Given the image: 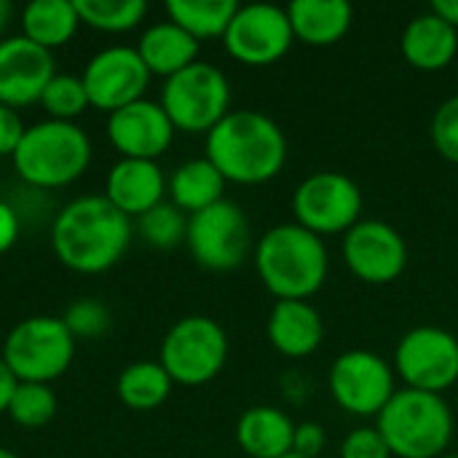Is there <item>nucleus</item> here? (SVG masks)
I'll return each instance as SVG.
<instances>
[{
    "mask_svg": "<svg viewBox=\"0 0 458 458\" xmlns=\"http://www.w3.org/2000/svg\"><path fill=\"white\" fill-rule=\"evenodd\" d=\"M362 191L344 172H314L293 193L295 223L317 236H344L362 220Z\"/></svg>",
    "mask_w": 458,
    "mask_h": 458,
    "instance_id": "nucleus-9",
    "label": "nucleus"
},
{
    "mask_svg": "<svg viewBox=\"0 0 458 458\" xmlns=\"http://www.w3.org/2000/svg\"><path fill=\"white\" fill-rule=\"evenodd\" d=\"M81 24L75 0H32L21 8V35L43 48L64 46Z\"/></svg>",
    "mask_w": 458,
    "mask_h": 458,
    "instance_id": "nucleus-25",
    "label": "nucleus"
},
{
    "mask_svg": "<svg viewBox=\"0 0 458 458\" xmlns=\"http://www.w3.org/2000/svg\"><path fill=\"white\" fill-rule=\"evenodd\" d=\"M54 75V56L48 48L24 35L0 43V105L16 110L40 102V94Z\"/></svg>",
    "mask_w": 458,
    "mask_h": 458,
    "instance_id": "nucleus-17",
    "label": "nucleus"
},
{
    "mask_svg": "<svg viewBox=\"0 0 458 458\" xmlns=\"http://www.w3.org/2000/svg\"><path fill=\"white\" fill-rule=\"evenodd\" d=\"M287 153L282 126L258 110H231L207 134V158L225 182L236 185H263L279 177Z\"/></svg>",
    "mask_w": 458,
    "mask_h": 458,
    "instance_id": "nucleus-1",
    "label": "nucleus"
},
{
    "mask_svg": "<svg viewBox=\"0 0 458 458\" xmlns=\"http://www.w3.org/2000/svg\"><path fill=\"white\" fill-rule=\"evenodd\" d=\"M174 131L177 129L161 102L145 97L110 113L107 118V137L123 158L156 161L161 153L169 150Z\"/></svg>",
    "mask_w": 458,
    "mask_h": 458,
    "instance_id": "nucleus-16",
    "label": "nucleus"
},
{
    "mask_svg": "<svg viewBox=\"0 0 458 458\" xmlns=\"http://www.w3.org/2000/svg\"><path fill=\"white\" fill-rule=\"evenodd\" d=\"M392 368L405 389L443 394L458 384V338L451 330L419 325L400 338Z\"/></svg>",
    "mask_w": 458,
    "mask_h": 458,
    "instance_id": "nucleus-10",
    "label": "nucleus"
},
{
    "mask_svg": "<svg viewBox=\"0 0 458 458\" xmlns=\"http://www.w3.org/2000/svg\"><path fill=\"white\" fill-rule=\"evenodd\" d=\"M72 354L75 338L59 317H30L3 344V362L19 384H48L59 378L70 368Z\"/></svg>",
    "mask_w": 458,
    "mask_h": 458,
    "instance_id": "nucleus-7",
    "label": "nucleus"
},
{
    "mask_svg": "<svg viewBox=\"0 0 458 458\" xmlns=\"http://www.w3.org/2000/svg\"><path fill=\"white\" fill-rule=\"evenodd\" d=\"M21 137H24L21 115L13 107L0 105V156H13Z\"/></svg>",
    "mask_w": 458,
    "mask_h": 458,
    "instance_id": "nucleus-36",
    "label": "nucleus"
},
{
    "mask_svg": "<svg viewBox=\"0 0 458 458\" xmlns=\"http://www.w3.org/2000/svg\"><path fill=\"white\" fill-rule=\"evenodd\" d=\"M137 228L142 233V239L158 250H172L180 242H185L188 233V217L182 209H177L174 204H158L150 212H145L142 217H137Z\"/></svg>",
    "mask_w": 458,
    "mask_h": 458,
    "instance_id": "nucleus-30",
    "label": "nucleus"
},
{
    "mask_svg": "<svg viewBox=\"0 0 458 458\" xmlns=\"http://www.w3.org/2000/svg\"><path fill=\"white\" fill-rule=\"evenodd\" d=\"M131 242V220L105 196L70 201L51 225L56 258L81 274H99L115 266Z\"/></svg>",
    "mask_w": 458,
    "mask_h": 458,
    "instance_id": "nucleus-2",
    "label": "nucleus"
},
{
    "mask_svg": "<svg viewBox=\"0 0 458 458\" xmlns=\"http://www.w3.org/2000/svg\"><path fill=\"white\" fill-rule=\"evenodd\" d=\"M16 386H19L16 376L11 373V368H8V365L3 362V357H0V413H8V403H11Z\"/></svg>",
    "mask_w": 458,
    "mask_h": 458,
    "instance_id": "nucleus-38",
    "label": "nucleus"
},
{
    "mask_svg": "<svg viewBox=\"0 0 458 458\" xmlns=\"http://www.w3.org/2000/svg\"><path fill=\"white\" fill-rule=\"evenodd\" d=\"M341 255L346 268L365 284H392L408 266V244L403 233L384 220H360L344 233Z\"/></svg>",
    "mask_w": 458,
    "mask_h": 458,
    "instance_id": "nucleus-14",
    "label": "nucleus"
},
{
    "mask_svg": "<svg viewBox=\"0 0 458 458\" xmlns=\"http://www.w3.org/2000/svg\"><path fill=\"white\" fill-rule=\"evenodd\" d=\"M266 333L271 346L287 360L311 357L325 338V322L309 301H276Z\"/></svg>",
    "mask_w": 458,
    "mask_h": 458,
    "instance_id": "nucleus-19",
    "label": "nucleus"
},
{
    "mask_svg": "<svg viewBox=\"0 0 458 458\" xmlns=\"http://www.w3.org/2000/svg\"><path fill=\"white\" fill-rule=\"evenodd\" d=\"M54 413L56 394L46 384H19L8 403V416L24 429H40L54 419Z\"/></svg>",
    "mask_w": 458,
    "mask_h": 458,
    "instance_id": "nucleus-29",
    "label": "nucleus"
},
{
    "mask_svg": "<svg viewBox=\"0 0 458 458\" xmlns=\"http://www.w3.org/2000/svg\"><path fill=\"white\" fill-rule=\"evenodd\" d=\"M19 231H21V217H19L16 207L0 199V255L16 244Z\"/></svg>",
    "mask_w": 458,
    "mask_h": 458,
    "instance_id": "nucleus-37",
    "label": "nucleus"
},
{
    "mask_svg": "<svg viewBox=\"0 0 458 458\" xmlns=\"http://www.w3.org/2000/svg\"><path fill=\"white\" fill-rule=\"evenodd\" d=\"M166 185L169 182L156 161L121 158L107 174L105 199L126 217H142L164 201Z\"/></svg>",
    "mask_w": 458,
    "mask_h": 458,
    "instance_id": "nucleus-18",
    "label": "nucleus"
},
{
    "mask_svg": "<svg viewBox=\"0 0 458 458\" xmlns=\"http://www.w3.org/2000/svg\"><path fill=\"white\" fill-rule=\"evenodd\" d=\"M295 40L314 48L335 46L354 21V8L346 0H295L287 5Z\"/></svg>",
    "mask_w": 458,
    "mask_h": 458,
    "instance_id": "nucleus-22",
    "label": "nucleus"
},
{
    "mask_svg": "<svg viewBox=\"0 0 458 458\" xmlns=\"http://www.w3.org/2000/svg\"><path fill=\"white\" fill-rule=\"evenodd\" d=\"M295 43L293 24L287 8L274 3H250L239 5L233 13L223 46L225 51L250 67H268L276 64Z\"/></svg>",
    "mask_w": 458,
    "mask_h": 458,
    "instance_id": "nucleus-13",
    "label": "nucleus"
},
{
    "mask_svg": "<svg viewBox=\"0 0 458 458\" xmlns=\"http://www.w3.org/2000/svg\"><path fill=\"white\" fill-rule=\"evenodd\" d=\"M327 386L335 405L357 419H378L397 392L394 368L368 349L344 352L330 365Z\"/></svg>",
    "mask_w": 458,
    "mask_h": 458,
    "instance_id": "nucleus-12",
    "label": "nucleus"
},
{
    "mask_svg": "<svg viewBox=\"0 0 458 458\" xmlns=\"http://www.w3.org/2000/svg\"><path fill=\"white\" fill-rule=\"evenodd\" d=\"M75 8L83 24L105 32L134 30L148 13L145 0H75Z\"/></svg>",
    "mask_w": 458,
    "mask_h": 458,
    "instance_id": "nucleus-28",
    "label": "nucleus"
},
{
    "mask_svg": "<svg viewBox=\"0 0 458 458\" xmlns=\"http://www.w3.org/2000/svg\"><path fill=\"white\" fill-rule=\"evenodd\" d=\"M185 244L199 266L209 271H233L250 258L252 231L242 207L223 199L188 217Z\"/></svg>",
    "mask_w": 458,
    "mask_h": 458,
    "instance_id": "nucleus-11",
    "label": "nucleus"
},
{
    "mask_svg": "<svg viewBox=\"0 0 458 458\" xmlns=\"http://www.w3.org/2000/svg\"><path fill=\"white\" fill-rule=\"evenodd\" d=\"M295 421L274 405H255L236 424V443L250 458H282L293 454Z\"/></svg>",
    "mask_w": 458,
    "mask_h": 458,
    "instance_id": "nucleus-21",
    "label": "nucleus"
},
{
    "mask_svg": "<svg viewBox=\"0 0 458 458\" xmlns=\"http://www.w3.org/2000/svg\"><path fill=\"white\" fill-rule=\"evenodd\" d=\"M11 158L27 185L54 191L75 182L86 172L91 161V142L78 123L48 118L24 129V137Z\"/></svg>",
    "mask_w": 458,
    "mask_h": 458,
    "instance_id": "nucleus-5",
    "label": "nucleus"
},
{
    "mask_svg": "<svg viewBox=\"0 0 458 458\" xmlns=\"http://www.w3.org/2000/svg\"><path fill=\"white\" fill-rule=\"evenodd\" d=\"M81 81L86 86L91 107L115 113L142 99L150 83V70L140 59L137 48L110 46V48H102L97 56H91Z\"/></svg>",
    "mask_w": 458,
    "mask_h": 458,
    "instance_id": "nucleus-15",
    "label": "nucleus"
},
{
    "mask_svg": "<svg viewBox=\"0 0 458 458\" xmlns=\"http://www.w3.org/2000/svg\"><path fill=\"white\" fill-rule=\"evenodd\" d=\"M172 378L161 362H134L118 376V397L131 411H153L166 403Z\"/></svg>",
    "mask_w": 458,
    "mask_h": 458,
    "instance_id": "nucleus-27",
    "label": "nucleus"
},
{
    "mask_svg": "<svg viewBox=\"0 0 458 458\" xmlns=\"http://www.w3.org/2000/svg\"><path fill=\"white\" fill-rule=\"evenodd\" d=\"M403 59L421 72H437L454 64L458 54V32L437 13L413 16L400 38Z\"/></svg>",
    "mask_w": 458,
    "mask_h": 458,
    "instance_id": "nucleus-20",
    "label": "nucleus"
},
{
    "mask_svg": "<svg viewBox=\"0 0 458 458\" xmlns=\"http://www.w3.org/2000/svg\"><path fill=\"white\" fill-rule=\"evenodd\" d=\"M341 458H392V451L376 427H360L344 437Z\"/></svg>",
    "mask_w": 458,
    "mask_h": 458,
    "instance_id": "nucleus-34",
    "label": "nucleus"
},
{
    "mask_svg": "<svg viewBox=\"0 0 458 458\" xmlns=\"http://www.w3.org/2000/svg\"><path fill=\"white\" fill-rule=\"evenodd\" d=\"M137 54L145 62V67L150 70V75H164L172 78L180 70L191 67L193 62H199V40L193 35H188L182 27H177L174 21H158L150 24L140 43H137Z\"/></svg>",
    "mask_w": 458,
    "mask_h": 458,
    "instance_id": "nucleus-23",
    "label": "nucleus"
},
{
    "mask_svg": "<svg viewBox=\"0 0 458 458\" xmlns=\"http://www.w3.org/2000/svg\"><path fill=\"white\" fill-rule=\"evenodd\" d=\"M282 458H303V456H298V454H287V456H282Z\"/></svg>",
    "mask_w": 458,
    "mask_h": 458,
    "instance_id": "nucleus-42",
    "label": "nucleus"
},
{
    "mask_svg": "<svg viewBox=\"0 0 458 458\" xmlns=\"http://www.w3.org/2000/svg\"><path fill=\"white\" fill-rule=\"evenodd\" d=\"M440 458H458V454H445V456H440Z\"/></svg>",
    "mask_w": 458,
    "mask_h": 458,
    "instance_id": "nucleus-43",
    "label": "nucleus"
},
{
    "mask_svg": "<svg viewBox=\"0 0 458 458\" xmlns=\"http://www.w3.org/2000/svg\"><path fill=\"white\" fill-rule=\"evenodd\" d=\"M62 319L72 333V338H97L110 327V311L94 298L75 301Z\"/></svg>",
    "mask_w": 458,
    "mask_h": 458,
    "instance_id": "nucleus-33",
    "label": "nucleus"
},
{
    "mask_svg": "<svg viewBox=\"0 0 458 458\" xmlns=\"http://www.w3.org/2000/svg\"><path fill=\"white\" fill-rule=\"evenodd\" d=\"M40 105L46 107V113L54 121H72L78 118L91 102L86 94V86L78 75H54L46 86V91L40 94Z\"/></svg>",
    "mask_w": 458,
    "mask_h": 458,
    "instance_id": "nucleus-31",
    "label": "nucleus"
},
{
    "mask_svg": "<svg viewBox=\"0 0 458 458\" xmlns=\"http://www.w3.org/2000/svg\"><path fill=\"white\" fill-rule=\"evenodd\" d=\"M161 107L174 129L188 134H209L231 113V83L225 72L209 62H193L166 78Z\"/></svg>",
    "mask_w": 458,
    "mask_h": 458,
    "instance_id": "nucleus-6",
    "label": "nucleus"
},
{
    "mask_svg": "<svg viewBox=\"0 0 458 458\" xmlns=\"http://www.w3.org/2000/svg\"><path fill=\"white\" fill-rule=\"evenodd\" d=\"M327 445L325 427L317 421H303L295 424V437H293V454L303 458H317Z\"/></svg>",
    "mask_w": 458,
    "mask_h": 458,
    "instance_id": "nucleus-35",
    "label": "nucleus"
},
{
    "mask_svg": "<svg viewBox=\"0 0 458 458\" xmlns=\"http://www.w3.org/2000/svg\"><path fill=\"white\" fill-rule=\"evenodd\" d=\"M394 458H440L448 454L456 419L443 394L397 389L376 419Z\"/></svg>",
    "mask_w": 458,
    "mask_h": 458,
    "instance_id": "nucleus-4",
    "label": "nucleus"
},
{
    "mask_svg": "<svg viewBox=\"0 0 458 458\" xmlns=\"http://www.w3.org/2000/svg\"><path fill=\"white\" fill-rule=\"evenodd\" d=\"M11 16H13V3H8V0H0V32L8 27Z\"/></svg>",
    "mask_w": 458,
    "mask_h": 458,
    "instance_id": "nucleus-40",
    "label": "nucleus"
},
{
    "mask_svg": "<svg viewBox=\"0 0 458 458\" xmlns=\"http://www.w3.org/2000/svg\"><path fill=\"white\" fill-rule=\"evenodd\" d=\"M228 360V335L212 317H185L172 325L161 344V365L174 384H209Z\"/></svg>",
    "mask_w": 458,
    "mask_h": 458,
    "instance_id": "nucleus-8",
    "label": "nucleus"
},
{
    "mask_svg": "<svg viewBox=\"0 0 458 458\" xmlns=\"http://www.w3.org/2000/svg\"><path fill=\"white\" fill-rule=\"evenodd\" d=\"M252 258L263 287L276 301H309L330 274L325 239L298 223H282L266 231Z\"/></svg>",
    "mask_w": 458,
    "mask_h": 458,
    "instance_id": "nucleus-3",
    "label": "nucleus"
},
{
    "mask_svg": "<svg viewBox=\"0 0 458 458\" xmlns=\"http://www.w3.org/2000/svg\"><path fill=\"white\" fill-rule=\"evenodd\" d=\"M429 137L435 150L448 158L451 164H458V94L448 97L432 115Z\"/></svg>",
    "mask_w": 458,
    "mask_h": 458,
    "instance_id": "nucleus-32",
    "label": "nucleus"
},
{
    "mask_svg": "<svg viewBox=\"0 0 458 458\" xmlns=\"http://www.w3.org/2000/svg\"><path fill=\"white\" fill-rule=\"evenodd\" d=\"M0 458H19L13 451H8V448H0Z\"/></svg>",
    "mask_w": 458,
    "mask_h": 458,
    "instance_id": "nucleus-41",
    "label": "nucleus"
},
{
    "mask_svg": "<svg viewBox=\"0 0 458 458\" xmlns=\"http://www.w3.org/2000/svg\"><path fill=\"white\" fill-rule=\"evenodd\" d=\"M429 11L437 13L443 21H448L458 32V0H435Z\"/></svg>",
    "mask_w": 458,
    "mask_h": 458,
    "instance_id": "nucleus-39",
    "label": "nucleus"
},
{
    "mask_svg": "<svg viewBox=\"0 0 458 458\" xmlns=\"http://www.w3.org/2000/svg\"><path fill=\"white\" fill-rule=\"evenodd\" d=\"M239 11L236 0H169V21L182 27L196 40L223 38L233 13Z\"/></svg>",
    "mask_w": 458,
    "mask_h": 458,
    "instance_id": "nucleus-26",
    "label": "nucleus"
},
{
    "mask_svg": "<svg viewBox=\"0 0 458 458\" xmlns=\"http://www.w3.org/2000/svg\"><path fill=\"white\" fill-rule=\"evenodd\" d=\"M166 188H169L172 204L177 209L196 215V212L223 201L225 177L217 172V166L209 158H193L174 169Z\"/></svg>",
    "mask_w": 458,
    "mask_h": 458,
    "instance_id": "nucleus-24",
    "label": "nucleus"
}]
</instances>
